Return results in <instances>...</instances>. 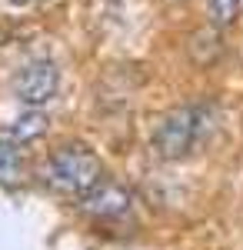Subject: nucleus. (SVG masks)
I'll list each match as a JSON object with an SVG mask.
<instances>
[{
  "mask_svg": "<svg viewBox=\"0 0 243 250\" xmlns=\"http://www.w3.org/2000/svg\"><path fill=\"white\" fill-rule=\"evenodd\" d=\"M213 124H217V114L206 104H183L170 110L153 127V154L160 160H183L210 137Z\"/></svg>",
  "mask_w": 243,
  "mask_h": 250,
  "instance_id": "1",
  "label": "nucleus"
},
{
  "mask_svg": "<svg viewBox=\"0 0 243 250\" xmlns=\"http://www.w3.org/2000/svg\"><path fill=\"white\" fill-rule=\"evenodd\" d=\"M43 184L63 197H83L103 180V160L87 144H67L47 157L43 164Z\"/></svg>",
  "mask_w": 243,
  "mask_h": 250,
  "instance_id": "2",
  "label": "nucleus"
},
{
  "mask_svg": "<svg viewBox=\"0 0 243 250\" xmlns=\"http://www.w3.org/2000/svg\"><path fill=\"white\" fill-rule=\"evenodd\" d=\"M60 90V70L54 60L37 57L27 60L14 77V97L23 107H47Z\"/></svg>",
  "mask_w": 243,
  "mask_h": 250,
  "instance_id": "3",
  "label": "nucleus"
},
{
  "mask_svg": "<svg viewBox=\"0 0 243 250\" xmlns=\"http://www.w3.org/2000/svg\"><path fill=\"white\" fill-rule=\"evenodd\" d=\"M133 197L130 190L123 187V184H117V180H100L94 190H87L83 197H77V207L80 213H87V217H100V220H113V217H123V213L130 210Z\"/></svg>",
  "mask_w": 243,
  "mask_h": 250,
  "instance_id": "4",
  "label": "nucleus"
},
{
  "mask_svg": "<svg viewBox=\"0 0 243 250\" xmlns=\"http://www.w3.org/2000/svg\"><path fill=\"white\" fill-rule=\"evenodd\" d=\"M47 134V117L40 114V107H27V114L17 117L7 130H3V137H10L14 144H30V140H37V137Z\"/></svg>",
  "mask_w": 243,
  "mask_h": 250,
  "instance_id": "5",
  "label": "nucleus"
},
{
  "mask_svg": "<svg viewBox=\"0 0 243 250\" xmlns=\"http://www.w3.org/2000/svg\"><path fill=\"white\" fill-rule=\"evenodd\" d=\"M23 177V154H20V144H14L10 137L0 134V184L3 187H14Z\"/></svg>",
  "mask_w": 243,
  "mask_h": 250,
  "instance_id": "6",
  "label": "nucleus"
},
{
  "mask_svg": "<svg viewBox=\"0 0 243 250\" xmlns=\"http://www.w3.org/2000/svg\"><path fill=\"white\" fill-rule=\"evenodd\" d=\"M206 7H210V20L217 27H230L240 14V0H206Z\"/></svg>",
  "mask_w": 243,
  "mask_h": 250,
  "instance_id": "7",
  "label": "nucleus"
},
{
  "mask_svg": "<svg viewBox=\"0 0 243 250\" xmlns=\"http://www.w3.org/2000/svg\"><path fill=\"white\" fill-rule=\"evenodd\" d=\"M14 3H30V0H14Z\"/></svg>",
  "mask_w": 243,
  "mask_h": 250,
  "instance_id": "8",
  "label": "nucleus"
}]
</instances>
